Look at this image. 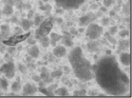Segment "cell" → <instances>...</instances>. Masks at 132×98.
Returning <instances> with one entry per match:
<instances>
[{
	"label": "cell",
	"mask_w": 132,
	"mask_h": 98,
	"mask_svg": "<svg viewBox=\"0 0 132 98\" xmlns=\"http://www.w3.org/2000/svg\"><path fill=\"white\" fill-rule=\"evenodd\" d=\"M30 33H28L26 34H21V33H19V34H14L13 36L12 37H9V38L5 39L3 41V43L5 45H8V46H15V45H17L18 43H20V42H23L24 40L28 39L30 37Z\"/></svg>",
	"instance_id": "cell-6"
},
{
	"label": "cell",
	"mask_w": 132,
	"mask_h": 98,
	"mask_svg": "<svg viewBox=\"0 0 132 98\" xmlns=\"http://www.w3.org/2000/svg\"><path fill=\"white\" fill-rule=\"evenodd\" d=\"M8 86L9 83L5 78H1V82H0V88L3 89V91H7L8 89Z\"/></svg>",
	"instance_id": "cell-24"
},
{
	"label": "cell",
	"mask_w": 132,
	"mask_h": 98,
	"mask_svg": "<svg viewBox=\"0 0 132 98\" xmlns=\"http://www.w3.org/2000/svg\"><path fill=\"white\" fill-rule=\"evenodd\" d=\"M1 12L5 15H12V12H13V9H12V5H10V4L6 5V6L4 7V9L2 10V12Z\"/></svg>",
	"instance_id": "cell-21"
},
{
	"label": "cell",
	"mask_w": 132,
	"mask_h": 98,
	"mask_svg": "<svg viewBox=\"0 0 132 98\" xmlns=\"http://www.w3.org/2000/svg\"><path fill=\"white\" fill-rule=\"evenodd\" d=\"M62 74H63V71H52V72H51V76L52 78L60 77Z\"/></svg>",
	"instance_id": "cell-26"
},
{
	"label": "cell",
	"mask_w": 132,
	"mask_h": 98,
	"mask_svg": "<svg viewBox=\"0 0 132 98\" xmlns=\"http://www.w3.org/2000/svg\"><path fill=\"white\" fill-rule=\"evenodd\" d=\"M32 15H33V11H30V12H29V14H28V18H29V19H30Z\"/></svg>",
	"instance_id": "cell-40"
},
{
	"label": "cell",
	"mask_w": 132,
	"mask_h": 98,
	"mask_svg": "<svg viewBox=\"0 0 132 98\" xmlns=\"http://www.w3.org/2000/svg\"><path fill=\"white\" fill-rule=\"evenodd\" d=\"M21 84L19 83V82H14V83L12 85V91L14 92H18L21 91Z\"/></svg>",
	"instance_id": "cell-22"
},
{
	"label": "cell",
	"mask_w": 132,
	"mask_h": 98,
	"mask_svg": "<svg viewBox=\"0 0 132 98\" xmlns=\"http://www.w3.org/2000/svg\"><path fill=\"white\" fill-rule=\"evenodd\" d=\"M62 36L60 34H58L56 33H51V37H50V40H51V45L52 47H55L57 42H59V40H61Z\"/></svg>",
	"instance_id": "cell-13"
},
{
	"label": "cell",
	"mask_w": 132,
	"mask_h": 98,
	"mask_svg": "<svg viewBox=\"0 0 132 98\" xmlns=\"http://www.w3.org/2000/svg\"><path fill=\"white\" fill-rule=\"evenodd\" d=\"M87 49L90 52H96V51H99V43L92 40L87 44Z\"/></svg>",
	"instance_id": "cell-15"
},
{
	"label": "cell",
	"mask_w": 132,
	"mask_h": 98,
	"mask_svg": "<svg viewBox=\"0 0 132 98\" xmlns=\"http://www.w3.org/2000/svg\"><path fill=\"white\" fill-rule=\"evenodd\" d=\"M102 22H103V25H106V24H108V18H106V17L103 18Z\"/></svg>",
	"instance_id": "cell-37"
},
{
	"label": "cell",
	"mask_w": 132,
	"mask_h": 98,
	"mask_svg": "<svg viewBox=\"0 0 132 98\" xmlns=\"http://www.w3.org/2000/svg\"><path fill=\"white\" fill-rule=\"evenodd\" d=\"M0 14H1V11H0Z\"/></svg>",
	"instance_id": "cell-42"
},
{
	"label": "cell",
	"mask_w": 132,
	"mask_h": 98,
	"mask_svg": "<svg viewBox=\"0 0 132 98\" xmlns=\"http://www.w3.org/2000/svg\"><path fill=\"white\" fill-rule=\"evenodd\" d=\"M43 16L42 15H37L35 17V19H34V21H33V24L35 25V26H39L40 24L43 22Z\"/></svg>",
	"instance_id": "cell-25"
},
{
	"label": "cell",
	"mask_w": 132,
	"mask_h": 98,
	"mask_svg": "<svg viewBox=\"0 0 132 98\" xmlns=\"http://www.w3.org/2000/svg\"><path fill=\"white\" fill-rule=\"evenodd\" d=\"M0 30H1V37L6 38V39L8 38L9 33H10L9 25H7V24H3V25H1V26H0Z\"/></svg>",
	"instance_id": "cell-16"
},
{
	"label": "cell",
	"mask_w": 132,
	"mask_h": 98,
	"mask_svg": "<svg viewBox=\"0 0 132 98\" xmlns=\"http://www.w3.org/2000/svg\"><path fill=\"white\" fill-rule=\"evenodd\" d=\"M54 95L56 94L57 96H63V97H66V96H69V92L66 88H59V89H55L53 92Z\"/></svg>",
	"instance_id": "cell-19"
},
{
	"label": "cell",
	"mask_w": 132,
	"mask_h": 98,
	"mask_svg": "<svg viewBox=\"0 0 132 98\" xmlns=\"http://www.w3.org/2000/svg\"><path fill=\"white\" fill-rule=\"evenodd\" d=\"M32 79L34 81H36V82H39V81H41V78H40V76H36V75H35V76H33Z\"/></svg>",
	"instance_id": "cell-38"
},
{
	"label": "cell",
	"mask_w": 132,
	"mask_h": 98,
	"mask_svg": "<svg viewBox=\"0 0 132 98\" xmlns=\"http://www.w3.org/2000/svg\"><path fill=\"white\" fill-rule=\"evenodd\" d=\"M74 96H85L87 94V92L85 89H81V91H75L74 92Z\"/></svg>",
	"instance_id": "cell-28"
},
{
	"label": "cell",
	"mask_w": 132,
	"mask_h": 98,
	"mask_svg": "<svg viewBox=\"0 0 132 98\" xmlns=\"http://www.w3.org/2000/svg\"><path fill=\"white\" fill-rule=\"evenodd\" d=\"M94 77L101 89L109 95L120 96L128 92L130 80L119 66L114 56L109 55L101 58L92 65Z\"/></svg>",
	"instance_id": "cell-1"
},
{
	"label": "cell",
	"mask_w": 132,
	"mask_h": 98,
	"mask_svg": "<svg viewBox=\"0 0 132 98\" xmlns=\"http://www.w3.org/2000/svg\"><path fill=\"white\" fill-rule=\"evenodd\" d=\"M37 92V88H36L34 85L30 83H27L23 88V93L25 95H31L34 94L35 92Z\"/></svg>",
	"instance_id": "cell-10"
},
{
	"label": "cell",
	"mask_w": 132,
	"mask_h": 98,
	"mask_svg": "<svg viewBox=\"0 0 132 98\" xmlns=\"http://www.w3.org/2000/svg\"><path fill=\"white\" fill-rule=\"evenodd\" d=\"M39 50H38V48L36 47L35 45H33L32 47H30L28 50V54H30L31 57H33V58H37V57L39 56Z\"/></svg>",
	"instance_id": "cell-17"
},
{
	"label": "cell",
	"mask_w": 132,
	"mask_h": 98,
	"mask_svg": "<svg viewBox=\"0 0 132 98\" xmlns=\"http://www.w3.org/2000/svg\"><path fill=\"white\" fill-rule=\"evenodd\" d=\"M96 1H98V0H96Z\"/></svg>",
	"instance_id": "cell-43"
},
{
	"label": "cell",
	"mask_w": 132,
	"mask_h": 98,
	"mask_svg": "<svg viewBox=\"0 0 132 98\" xmlns=\"http://www.w3.org/2000/svg\"><path fill=\"white\" fill-rule=\"evenodd\" d=\"M116 32H117V27H116V26H113V27L110 29V31H109V34H111V35H114Z\"/></svg>",
	"instance_id": "cell-33"
},
{
	"label": "cell",
	"mask_w": 132,
	"mask_h": 98,
	"mask_svg": "<svg viewBox=\"0 0 132 98\" xmlns=\"http://www.w3.org/2000/svg\"><path fill=\"white\" fill-rule=\"evenodd\" d=\"M28 41H29V44H30V45H34L35 44V40H34V39H29V40H28Z\"/></svg>",
	"instance_id": "cell-39"
},
{
	"label": "cell",
	"mask_w": 132,
	"mask_h": 98,
	"mask_svg": "<svg viewBox=\"0 0 132 98\" xmlns=\"http://www.w3.org/2000/svg\"><path fill=\"white\" fill-rule=\"evenodd\" d=\"M40 10H42V11H46V12H51V6L50 5V4H45L44 6H40Z\"/></svg>",
	"instance_id": "cell-30"
},
{
	"label": "cell",
	"mask_w": 132,
	"mask_h": 98,
	"mask_svg": "<svg viewBox=\"0 0 132 98\" xmlns=\"http://www.w3.org/2000/svg\"><path fill=\"white\" fill-rule=\"evenodd\" d=\"M57 87H58V85H57V84H55V85H52V86H51L50 88H47V89H48L50 92H53L52 91H53V89H56V88H57Z\"/></svg>",
	"instance_id": "cell-35"
},
{
	"label": "cell",
	"mask_w": 132,
	"mask_h": 98,
	"mask_svg": "<svg viewBox=\"0 0 132 98\" xmlns=\"http://www.w3.org/2000/svg\"><path fill=\"white\" fill-rule=\"evenodd\" d=\"M123 9H125V12H126V14H128V12H129V5H128V4H127V5H126Z\"/></svg>",
	"instance_id": "cell-36"
},
{
	"label": "cell",
	"mask_w": 132,
	"mask_h": 98,
	"mask_svg": "<svg viewBox=\"0 0 132 98\" xmlns=\"http://www.w3.org/2000/svg\"><path fill=\"white\" fill-rule=\"evenodd\" d=\"M40 27L35 31V38L40 39L41 37L48 36L51 33L52 28H53V22L51 18H48L43 20V22L39 25Z\"/></svg>",
	"instance_id": "cell-3"
},
{
	"label": "cell",
	"mask_w": 132,
	"mask_h": 98,
	"mask_svg": "<svg viewBox=\"0 0 132 98\" xmlns=\"http://www.w3.org/2000/svg\"><path fill=\"white\" fill-rule=\"evenodd\" d=\"M95 17L96 16L93 14V13H87L86 15H83L79 19V25L81 27H87L90 23H92V21L95 19Z\"/></svg>",
	"instance_id": "cell-8"
},
{
	"label": "cell",
	"mask_w": 132,
	"mask_h": 98,
	"mask_svg": "<svg viewBox=\"0 0 132 98\" xmlns=\"http://www.w3.org/2000/svg\"><path fill=\"white\" fill-rule=\"evenodd\" d=\"M40 92H42V93H44V94L46 95V96H50V97H52V96H54V93L53 92H50L47 88H40L39 89Z\"/></svg>",
	"instance_id": "cell-23"
},
{
	"label": "cell",
	"mask_w": 132,
	"mask_h": 98,
	"mask_svg": "<svg viewBox=\"0 0 132 98\" xmlns=\"http://www.w3.org/2000/svg\"><path fill=\"white\" fill-rule=\"evenodd\" d=\"M52 54H54V56L61 58L66 55L67 54V49L65 46H55L52 51Z\"/></svg>",
	"instance_id": "cell-9"
},
{
	"label": "cell",
	"mask_w": 132,
	"mask_h": 98,
	"mask_svg": "<svg viewBox=\"0 0 132 98\" xmlns=\"http://www.w3.org/2000/svg\"><path fill=\"white\" fill-rule=\"evenodd\" d=\"M62 41L63 44L65 45V47H72L73 46V42H72L71 36L69 35V33H67L64 36H62Z\"/></svg>",
	"instance_id": "cell-14"
},
{
	"label": "cell",
	"mask_w": 132,
	"mask_h": 98,
	"mask_svg": "<svg viewBox=\"0 0 132 98\" xmlns=\"http://www.w3.org/2000/svg\"><path fill=\"white\" fill-rule=\"evenodd\" d=\"M130 54L128 52H123V54H121L120 55V62L122 63V65L123 66H126V67H128L130 65Z\"/></svg>",
	"instance_id": "cell-11"
},
{
	"label": "cell",
	"mask_w": 132,
	"mask_h": 98,
	"mask_svg": "<svg viewBox=\"0 0 132 98\" xmlns=\"http://www.w3.org/2000/svg\"><path fill=\"white\" fill-rule=\"evenodd\" d=\"M121 37H126V36L129 35V31L128 30H123V31H121L120 33H119Z\"/></svg>",
	"instance_id": "cell-32"
},
{
	"label": "cell",
	"mask_w": 132,
	"mask_h": 98,
	"mask_svg": "<svg viewBox=\"0 0 132 98\" xmlns=\"http://www.w3.org/2000/svg\"><path fill=\"white\" fill-rule=\"evenodd\" d=\"M40 78H41V80L45 81L46 83H51V82H52V79H53L51 76V74L48 73V71H47V70L45 68L42 69V72L40 74Z\"/></svg>",
	"instance_id": "cell-12"
},
{
	"label": "cell",
	"mask_w": 132,
	"mask_h": 98,
	"mask_svg": "<svg viewBox=\"0 0 132 98\" xmlns=\"http://www.w3.org/2000/svg\"><path fill=\"white\" fill-rule=\"evenodd\" d=\"M39 40H40V44L42 45V47L48 48V46H51V40H50V37H48V36L41 37Z\"/></svg>",
	"instance_id": "cell-20"
},
{
	"label": "cell",
	"mask_w": 132,
	"mask_h": 98,
	"mask_svg": "<svg viewBox=\"0 0 132 98\" xmlns=\"http://www.w3.org/2000/svg\"><path fill=\"white\" fill-rule=\"evenodd\" d=\"M0 82H1V78H0Z\"/></svg>",
	"instance_id": "cell-41"
},
{
	"label": "cell",
	"mask_w": 132,
	"mask_h": 98,
	"mask_svg": "<svg viewBox=\"0 0 132 98\" xmlns=\"http://www.w3.org/2000/svg\"><path fill=\"white\" fill-rule=\"evenodd\" d=\"M0 72H3L7 78H12L15 74V66L12 62H8L2 65L0 68Z\"/></svg>",
	"instance_id": "cell-7"
},
{
	"label": "cell",
	"mask_w": 132,
	"mask_h": 98,
	"mask_svg": "<svg viewBox=\"0 0 132 98\" xmlns=\"http://www.w3.org/2000/svg\"><path fill=\"white\" fill-rule=\"evenodd\" d=\"M33 25V22L30 19H23L22 20V23H21V26H22V30L24 31H29L30 29V27Z\"/></svg>",
	"instance_id": "cell-18"
},
{
	"label": "cell",
	"mask_w": 132,
	"mask_h": 98,
	"mask_svg": "<svg viewBox=\"0 0 132 98\" xmlns=\"http://www.w3.org/2000/svg\"><path fill=\"white\" fill-rule=\"evenodd\" d=\"M129 47V41L128 40H123V41H120V49H127Z\"/></svg>",
	"instance_id": "cell-27"
},
{
	"label": "cell",
	"mask_w": 132,
	"mask_h": 98,
	"mask_svg": "<svg viewBox=\"0 0 132 98\" xmlns=\"http://www.w3.org/2000/svg\"><path fill=\"white\" fill-rule=\"evenodd\" d=\"M104 33L103 27L96 23H90L86 31V34L91 40H96Z\"/></svg>",
	"instance_id": "cell-5"
},
{
	"label": "cell",
	"mask_w": 132,
	"mask_h": 98,
	"mask_svg": "<svg viewBox=\"0 0 132 98\" xmlns=\"http://www.w3.org/2000/svg\"><path fill=\"white\" fill-rule=\"evenodd\" d=\"M69 61L75 76L83 81H89L94 77L92 65L84 56L80 47H74L69 54Z\"/></svg>",
	"instance_id": "cell-2"
},
{
	"label": "cell",
	"mask_w": 132,
	"mask_h": 98,
	"mask_svg": "<svg viewBox=\"0 0 132 98\" xmlns=\"http://www.w3.org/2000/svg\"><path fill=\"white\" fill-rule=\"evenodd\" d=\"M113 1L114 0H104L103 1V4H104V6L105 8H108V7H110L112 4H113Z\"/></svg>",
	"instance_id": "cell-31"
},
{
	"label": "cell",
	"mask_w": 132,
	"mask_h": 98,
	"mask_svg": "<svg viewBox=\"0 0 132 98\" xmlns=\"http://www.w3.org/2000/svg\"><path fill=\"white\" fill-rule=\"evenodd\" d=\"M19 70H20V71H21L22 73H26L27 72V69L25 68L24 65H22V64L19 65Z\"/></svg>",
	"instance_id": "cell-34"
},
{
	"label": "cell",
	"mask_w": 132,
	"mask_h": 98,
	"mask_svg": "<svg viewBox=\"0 0 132 98\" xmlns=\"http://www.w3.org/2000/svg\"><path fill=\"white\" fill-rule=\"evenodd\" d=\"M85 1L86 0H55V3L64 10H75L80 8Z\"/></svg>",
	"instance_id": "cell-4"
},
{
	"label": "cell",
	"mask_w": 132,
	"mask_h": 98,
	"mask_svg": "<svg viewBox=\"0 0 132 98\" xmlns=\"http://www.w3.org/2000/svg\"><path fill=\"white\" fill-rule=\"evenodd\" d=\"M105 38L108 39V40L109 42H110L111 44H116V40H115V39L113 38V37H111L110 34H109L108 33H105Z\"/></svg>",
	"instance_id": "cell-29"
}]
</instances>
